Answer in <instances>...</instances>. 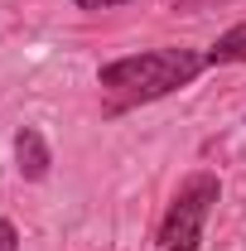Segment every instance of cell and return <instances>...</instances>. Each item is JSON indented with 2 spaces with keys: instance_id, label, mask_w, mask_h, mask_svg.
<instances>
[{
  "instance_id": "obj_5",
  "label": "cell",
  "mask_w": 246,
  "mask_h": 251,
  "mask_svg": "<svg viewBox=\"0 0 246 251\" xmlns=\"http://www.w3.org/2000/svg\"><path fill=\"white\" fill-rule=\"evenodd\" d=\"M0 251H20V232H15V222L0 218Z\"/></svg>"
},
{
  "instance_id": "obj_4",
  "label": "cell",
  "mask_w": 246,
  "mask_h": 251,
  "mask_svg": "<svg viewBox=\"0 0 246 251\" xmlns=\"http://www.w3.org/2000/svg\"><path fill=\"white\" fill-rule=\"evenodd\" d=\"M242 58H246V20L232 25V29L208 49V63H242Z\"/></svg>"
},
{
  "instance_id": "obj_1",
  "label": "cell",
  "mask_w": 246,
  "mask_h": 251,
  "mask_svg": "<svg viewBox=\"0 0 246 251\" xmlns=\"http://www.w3.org/2000/svg\"><path fill=\"white\" fill-rule=\"evenodd\" d=\"M203 68H208V53H198V49H150V53L106 63L101 87L130 97V101H154V97H169L174 87L193 82Z\"/></svg>"
},
{
  "instance_id": "obj_2",
  "label": "cell",
  "mask_w": 246,
  "mask_h": 251,
  "mask_svg": "<svg viewBox=\"0 0 246 251\" xmlns=\"http://www.w3.org/2000/svg\"><path fill=\"white\" fill-rule=\"evenodd\" d=\"M217 193H222L217 174H193V179H184L179 193H174V203H169V213H164V222H159V251H198L203 222L213 213Z\"/></svg>"
},
{
  "instance_id": "obj_3",
  "label": "cell",
  "mask_w": 246,
  "mask_h": 251,
  "mask_svg": "<svg viewBox=\"0 0 246 251\" xmlns=\"http://www.w3.org/2000/svg\"><path fill=\"white\" fill-rule=\"evenodd\" d=\"M15 159H20V174H25V179H44L49 164H53L49 145H44V135H39L34 126H25V130L15 135Z\"/></svg>"
},
{
  "instance_id": "obj_6",
  "label": "cell",
  "mask_w": 246,
  "mask_h": 251,
  "mask_svg": "<svg viewBox=\"0 0 246 251\" xmlns=\"http://www.w3.org/2000/svg\"><path fill=\"white\" fill-rule=\"evenodd\" d=\"M82 10H106V5H121V0H77Z\"/></svg>"
}]
</instances>
